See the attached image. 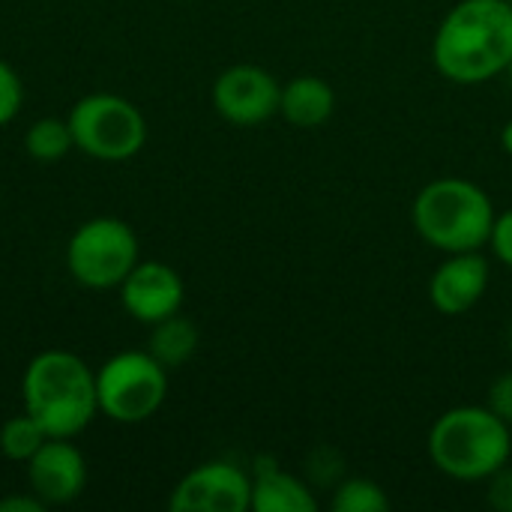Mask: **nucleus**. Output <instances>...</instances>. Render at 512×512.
<instances>
[{
    "label": "nucleus",
    "mask_w": 512,
    "mask_h": 512,
    "mask_svg": "<svg viewBox=\"0 0 512 512\" xmlns=\"http://www.w3.org/2000/svg\"><path fill=\"white\" fill-rule=\"evenodd\" d=\"M24 150L33 162H42V165H54V162L66 159L69 150H75L69 120H63V117L33 120L24 132Z\"/></svg>",
    "instance_id": "16"
},
{
    "label": "nucleus",
    "mask_w": 512,
    "mask_h": 512,
    "mask_svg": "<svg viewBox=\"0 0 512 512\" xmlns=\"http://www.w3.org/2000/svg\"><path fill=\"white\" fill-rule=\"evenodd\" d=\"M138 261V234L117 216H93L81 222L66 243V267L72 279L90 291L117 288Z\"/></svg>",
    "instance_id": "7"
},
{
    "label": "nucleus",
    "mask_w": 512,
    "mask_h": 512,
    "mask_svg": "<svg viewBox=\"0 0 512 512\" xmlns=\"http://www.w3.org/2000/svg\"><path fill=\"white\" fill-rule=\"evenodd\" d=\"M249 510L315 512L318 510V495L303 477L282 471L270 459H258V465L252 471V507Z\"/></svg>",
    "instance_id": "13"
},
{
    "label": "nucleus",
    "mask_w": 512,
    "mask_h": 512,
    "mask_svg": "<svg viewBox=\"0 0 512 512\" xmlns=\"http://www.w3.org/2000/svg\"><path fill=\"white\" fill-rule=\"evenodd\" d=\"M27 480L45 507L72 504L87 489V459L72 438H48L27 462Z\"/></svg>",
    "instance_id": "11"
},
{
    "label": "nucleus",
    "mask_w": 512,
    "mask_h": 512,
    "mask_svg": "<svg viewBox=\"0 0 512 512\" xmlns=\"http://www.w3.org/2000/svg\"><path fill=\"white\" fill-rule=\"evenodd\" d=\"M510 354H512V327H510Z\"/></svg>",
    "instance_id": "26"
},
{
    "label": "nucleus",
    "mask_w": 512,
    "mask_h": 512,
    "mask_svg": "<svg viewBox=\"0 0 512 512\" xmlns=\"http://www.w3.org/2000/svg\"><path fill=\"white\" fill-rule=\"evenodd\" d=\"M249 507L252 474L225 459L192 468L168 498L171 512H246Z\"/></svg>",
    "instance_id": "9"
},
{
    "label": "nucleus",
    "mask_w": 512,
    "mask_h": 512,
    "mask_svg": "<svg viewBox=\"0 0 512 512\" xmlns=\"http://www.w3.org/2000/svg\"><path fill=\"white\" fill-rule=\"evenodd\" d=\"M21 402L48 438H75L99 414L96 372L72 351H39L21 375Z\"/></svg>",
    "instance_id": "2"
},
{
    "label": "nucleus",
    "mask_w": 512,
    "mask_h": 512,
    "mask_svg": "<svg viewBox=\"0 0 512 512\" xmlns=\"http://www.w3.org/2000/svg\"><path fill=\"white\" fill-rule=\"evenodd\" d=\"M198 342H201V333L198 327L192 324V318L186 315H171L159 324H153L150 330V342H147V351L165 366V369H180L183 363H189L198 351Z\"/></svg>",
    "instance_id": "15"
},
{
    "label": "nucleus",
    "mask_w": 512,
    "mask_h": 512,
    "mask_svg": "<svg viewBox=\"0 0 512 512\" xmlns=\"http://www.w3.org/2000/svg\"><path fill=\"white\" fill-rule=\"evenodd\" d=\"M330 510L333 512H387L390 510V495L384 492L381 483L369 477H342L333 486L330 495Z\"/></svg>",
    "instance_id": "17"
},
{
    "label": "nucleus",
    "mask_w": 512,
    "mask_h": 512,
    "mask_svg": "<svg viewBox=\"0 0 512 512\" xmlns=\"http://www.w3.org/2000/svg\"><path fill=\"white\" fill-rule=\"evenodd\" d=\"M75 150L96 162H129L147 144V120L135 102L117 93H87L69 108Z\"/></svg>",
    "instance_id": "5"
},
{
    "label": "nucleus",
    "mask_w": 512,
    "mask_h": 512,
    "mask_svg": "<svg viewBox=\"0 0 512 512\" xmlns=\"http://www.w3.org/2000/svg\"><path fill=\"white\" fill-rule=\"evenodd\" d=\"M45 441H48L45 429H42L27 411L9 417V420L0 426V453H3L9 462L27 465Z\"/></svg>",
    "instance_id": "18"
},
{
    "label": "nucleus",
    "mask_w": 512,
    "mask_h": 512,
    "mask_svg": "<svg viewBox=\"0 0 512 512\" xmlns=\"http://www.w3.org/2000/svg\"><path fill=\"white\" fill-rule=\"evenodd\" d=\"M282 84L273 72L255 63H234L213 81L210 99L222 120L234 126H258L279 114Z\"/></svg>",
    "instance_id": "8"
},
{
    "label": "nucleus",
    "mask_w": 512,
    "mask_h": 512,
    "mask_svg": "<svg viewBox=\"0 0 512 512\" xmlns=\"http://www.w3.org/2000/svg\"><path fill=\"white\" fill-rule=\"evenodd\" d=\"M486 405L512 426V369L501 372L492 384H489V393H486Z\"/></svg>",
    "instance_id": "20"
},
{
    "label": "nucleus",
    "mask_w": 512,
    "mask_h": 512,
    "mask_svg": "<svg viewBox=\"0 0 512 512\" xmlns=\"http://www.w3.org/2000/svg\"><path fill=\"white\" fill-rule=\"evenodd\" d=\"M45 501L39 495H6L0 498V512H42Z\"/></svg>",
    "instance_id": "23"
},
{
    "label": "nucleus",
    "mask_w": 512,
    "mask_h": 512,
    "mask_svg": "<svg viewBox=\"0 0 512 512\" xmlns=\"http://www.w3.org/2000/svg\"><path fill=\"white\" fill-rule=\"evenodd\" d=\"M117 291L126 315L150 327L177 315L186 300L183 276L162 261H138Z\"/></svg>",
    "instance_id": "10"
},
{
    "label": "nucleus",
    "mask_w": 512,
    "mask_h": 512,
    "mask_svg": "<svg viewBox=\"0 0 512 512\" xmlns=\"http://www.w3.org/2000/svg\"><path fill=\"white\" fill-rule=\"evenodd\" d=\"M24 105V81L21 75L0 60V126H9Z\"/></svg>",
    "instance_id": "19"
},
{
    "label": "nucleus",
    "mask_w": 512,
    "mask_h": 512,
    "mask_svg": "<svg viewBox=\"0 0 512 512\" xmlns=\"http://www.w3.org/2000/svg\"><path fill=\"white\" fill-rule=\"evenodd\" d=\"M501 147H504L507 156H512V120H507L504 129H501Z\"/></svg>",
    "instance_id": "24"
},
{
    "label": "nucleus",
    "mask_w": 512,
    "mask_h": 512,
    "mask_svg": "<svg viewBox=\"0 0 512 512\" xmlns=\"http://www.w3.org/2000/svg\"><path fill=\"white\" fill-rule=\"evenodd\" d=\"M512 60L510 0H459L438 24L432 63L453 84H486Z\"/></svg>",
    "instance_id": "1"
},
{
    "label": "nucleus",
    "mask_w": 512,
    "mask_h": 512,
    "mask_svg": "<svg viewBox=\"0 0 512 512\" xmlns=\"http://www.w3.org/2000/svg\"><path fill=\"white\" fill-rule=\"evenodd\" d=\"M489 249L495 252V258L501 264L512 267V207L495 216V228H492V237H489Z\"/></svg>",
    "instance_id": "22"
},
{
    "label": "nucleus",
    "mask_w": 512,
    "mask_h": 512,
    "mask_svg": "<svg viewBox=\"0 0 512 512\" xmlns=\"http://www.w3.org/2000/svg\"><path fill=\"white\" fill-rule=\"evenodd\" d=\"M486 483H489V492H486L489 507L498 512H512V465L510 462H507L501 471H495Z\"/></svg>",
    "instance_id": "21"
},
{
    "label": "nucleus",
    "mask_w": 512,
    "mask_h": 512,
    "mask_svg": "<svg viewBox=\"0 0 512 512\" xmlns=\"http://www.w3.org/2000/svg\"><path fill=\"white\" fill-rule=\"evenodd\" d=\"M336 111V90L321 75H297L282 84L279 114L297 129L324 126Z\"/></svg>",
    "instance_id": "14"
},
{
    "label": "nucleus",
    "mask_w": 512,
    "mask_h": 512,
    "mask_svg": "<svg viewBox=\"0 0 512 512\" xmlns=\"http://www.w3.org/2000/svg\"><path fill=\"white\" fill-rule=\"evenodd\" d=\"M426 450L444 477L486 483L512 459V426L489 405H459L432 423Z\"/></svg>",
    "instance_id": "3"
},
{
    "label": "nucleus",
    "mask_w": 512,
    "mask_h": 512,
    "mask_svg": "<svg viewBox=\"0 0 512 512\" xmlns=\"http://www.w3.org/2000/svg\"><path fill=\"white\" fill-rule=\"evenodd\" d=\"M489 282L492 267L483 252H453L429 279V303L441 315H465L486 297Z\"/></svg>",
    "instance_id": "12"
},
{
    "label": "nucleus",
    "mask_w": 512,
    "mask_h": 512,
    "mask_svg": "<svg viewBox=\"0 0 512 512\" xmlns=\"http://www.w3.org/2000/svg\"><path fill=\"white\" fill-rule=\"evenodd\" d=\"M495 204L489 192L465 177H438L426 183L411 207L414 231L432 249L483 252L495 228Z\"/></svg>",
    "instance_id": "4"
},
{
    "label": "nucleus",
    "mask_w": 512,
    "mask_h": 512,
    "mask_svg": "<svg viewBox=\"0 0 512 512\" xmlns=\"http://www.w3.org/2000/svg\"><path fill=\"white\" fill-rule=\"evenodd\" d=\"M507 78H510V84H512V60H510V66H507V72H504Z\"/></svg>",
    "instance_id": "25"
},
{
    "label": "nucleus",
    "mask_w": 512,
    "mask_h": 512,
    "mask_svg": "<svg viewBox=\"0 0 512 512\" xmlns=\"http://www.w3.org/2000/svg\"><path fill=\"white\" fill-rule=\"evenodd\" d=\"M99 414L138 426L168 399V369L150 351H120L96 369Z\"/></svg>",
    "instance_id": "6"
}]
</instances>
